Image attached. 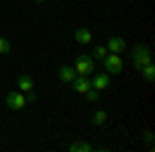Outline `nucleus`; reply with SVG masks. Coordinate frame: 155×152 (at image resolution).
Instances as JSON below:
<instances>
[{
	"label": "nucleus",
	"mask_w": 155,
	"mask_h": 152,
	"mask_svg": "<svg viewBox=\"0 0 155 152\" xmlns=\"http://www.w3.org/2000/svg\"><path fill=\"white\" fill-rule=\"evenodd\" d=\"M72 88H74V93H81L85 95L89 88H93L91 86V80H89V76H74V80H72Z\"/></svg>",
	"instance_id": "39448f33"
},
{
	"label": "nucleus",
	"mask_w": 155,
	"mask_h": 152,
	"mask_svg": "<svg viewBox=\"0 0 155 152\" xmlns=\"http://www.w3.org/2000/svg\"><path fill=\"white\" fill-rule=\"evenodd\" d=\"M107 54H110V51H107L106 45H97L95 49H93V54H91V56H93V60H104Z\"/></svg>",
	"instance_id": "4468645a"
},
{
	"label": "nucleus",
	"mask_w": 155,
	"mask_h": 152,
	"mask_svg": "<svg viewBox=\"0 0 155 152\" xmlns=\"http://www.w3.org/2000/svg\"><path fill=\"white\" fill-rule=\"evenodd\" d=\"M104 66H106L107 72H112V74H120V72L124 70V64H122V58H120L118 54H107L106 58H104Z\"/></svg>",
	"instance_id": "7ed1b4c3"
},
{
	"label": "nucleus",
	"mask_w": 155,
	"mask_h": 152,
	"mask_svg": "<svg viewBox=\"0 0 155 152\" xmlns=\"http://www.w3.org/2000/svg\"><path fill=\"white\" fill-rule=\"evenodd\" d=\"M58 76H60V80H64V82H72L74 76H77V72H74V68H71V66H60Z\"/></svg>",
	"instance_id": "9d476101"
},
{
	"label": "nucleus",
	"mask_w": 155,
	"mask_h": 152,
	"mask_svg": "<svg viewBox=\"0 0 155 152\" xmlns=\"http://www.w3.org/2000/svg\"><path fill=\"white\" fill-rule=\"evenodd\" d=\"M68 150H71V152H91V150H93V146L87 144V142H74V144L68 146Z\"/></svg>",
	"instance_id": "f8f14e48"
},
{
	"label": "nucleus",
	"mask_w": 155,
	"mask_h": 152,
	"mask_svg": "<svg viewBox=\"0 0 155 152\" xmlns=\"http://www.w3.org/2000/svg\"><path fill=\"white\" fill-rule=\"evenodd\" d=\"M132 62H134V66L141 70L143 66L147 64H151L153 58H151V51H149V47L143 45V43H139V45L134 47V51H132Z\"/></svg>",
	"instance_id": "f257e3e1"
},
{
	"label": "nucleus",
	"mask_w": 155,
	"mask_h": 152,
	"mask_svg": "<svg viewBox=\"0 0 155 152\" xmlns=\"http://www.w3.org/2000/svg\"><path fill=\"white\" fill-rule=\"evenodd\" d=\"M17 88H19L21 93H31V91H33V80H31V76L21 74V76L17 78Z\"/></svg>",
	"instance_id": "6e6552de"
},
{
	"label": "nucleus",
	"mask_w": 155,
	"mask_h": 152,
	"mask_svg": "<svg viewBox=\"0 0 155 152\" xmlns=\"http://www.w3.org/2000/svg\"><path fill=\"white\" fill-rule=\"evenodd\" d=\"M33 2H37V4H41V2H44V0H33Z\"/></svg>",
	"instance_id": "a211bd4d"
},
{
	"label": "nucleus",
	"mask_w": 155,
	"mask_h": 152,
	"mask_svg": "<svg viewBox=\"0 0 155 152\" xmlns=\"http://www.w3.org/2000/svg\"><path fill=\"white\" fill-rule=\"evenodd\" d=\"M107 51L110 54H122L124 51V47H126V41L122 39V37H118V35H114V37H110L107 39Z\"/></svg>",
	"instance_id": "423d86ee"
},
{
	"label": "nucleus",
	"mask_w": 155,
	"mask_h": 152,
	"mask_svg": "<svg viewBox=\"0 0 155 152\" xmlns=\"http://www.w3.org/2000/svg\"><path fill=\"white\" fill-rule=\"evenodd\" d=\"M106 121H107V111H106V109H97L95 113H93V126L101 128Z\"/></svg>",
	"instance_id": "9b49d317"
},
{
	"label": "nucleus",
	"mask_w": 155,
	"mask_h": 152,
	"mask_svg": "<svg viewBox=\"0 0 155 152\" xmlns=\"http://www.w3.org/2000/svg\"><path fill=\"white\" fill-rule=\"evenodd\" d=\"M91 86L95 88V91H106V88H110V76L107 74H104V72H99V74H95L93 76V82H91Z\"/></svg>",
	"instance_id": "0eeeda50"
},
{
	"label": "nucleus",
	"mask_w": 155,
	"mask_h": 152,
	"mask_svg": "<svg viewBox=\"0 0 155 152\" xmlns=\"http://www.w3.org/2000/svg\"><path fill=\"white\" fill-rule=\"evenodd\" d=\"M8 51H11V43L4 37H0V54H8Z\"/></svg>",
	"instance_id": "dca6fc26"
},
{
	"label": "nucleus",
	"mask_w": 155,
	"mask_h": 152,
	"mask_svg": "<svg viewBox=\"0 0 155 152\" xmlns=\"http://www.w3.org/2000/svg\"><path fill=\"white\" fill-rule=\"evenodd\" d=\"M85 97H87V101L95 103V101H99V91H95V88H89V91L85 93Z\"/></svg>",
	"instance_id": "2eb2a0df"
},
{
	"label": "nucleus",
	"mask_w": 155,
	"mask_h": 152,
	"mask_svg": "<svg viewBox=\"0 0 155 152\" xmlns=\"http://www.w3.org/2000/svg\"><path fill=\"white\" fill-rule=\"evenodd\" d=\"M74 72L79 76H89L93 72V58L91 56H79L74 62Z\"/></svg>",
	"instance_id": "f03ea898"
},
{
	"label": "nucleus",
	"mask_w": 155,
	"mask_h": 152,
	"mask_svg": "<svg viewBox=\"0 0 155 152\" xmlns=\"http://www.w3.org/2000/svg\"><path fill=\"white\" fill-rule=\"evenodd\" d=\"M74 39H77V43L87 45V43H91L93 35H91V31H89L87 27H79V29H77V33H74Z\"/></svg>",
	"instance_id": "1a4fd4ad"
},
{
	"label": "nucleus",
	"mask_w": 155,
	"mask_h": 152,
	"mask_svg": "<svg viewBox=\"0 0 155 152\" xmlns=\"http://www.w3.org/2000/svg\"><path fill=\"white\" fill-rule=\"evenodd\" d=\"M145 142H147V144H153V134L147 132V134H145Z\"/></svg>",
	"instance_id": "f3484780"
},
{
	"label": "nucleus",
	"mask_w": 155,
	"mask_h": 152,
	"mask_svg": "<svg viewBox=\"0 0 155 152\" xmlns=\"http://www.w3.org/2000/svg\"><path fill=\"white\" fill-rule=\"evenodd\" d=\"M141 74L145 76V80L153 82V78H155V66H153V62H151V64H147V66H143V68H141Z\"/></svg>",
	"instance_id": "ddd939ff"
},
{
	"label": "nucleus",
	"mask_w": 155,
	"mask_h": 152,
	"mask_svg": "<svg viewBox=\"0 0 155 152\" xmlns=\"http://www.w3.org/2000/svg\"><path fill=\"white\" fill-rule=\"evenodd\" d=\"M6 105L11 107V109H23L25 105H27V97H25L21 91H12V93L6 95Z\"/></svg>",
	"instance_id": "20e7f679"
}]
</instances>
